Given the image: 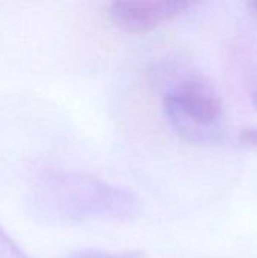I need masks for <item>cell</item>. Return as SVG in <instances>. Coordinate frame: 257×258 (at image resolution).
Wrapping results in <instances>:
<instances>
[{
    "instance_id": "cell-4",
    "label": "cell",
    "mask_w": 257,
    "mask_h": 258,
    "mask_svg": "<svg viewBox=\"0 0 257 258\" xmlns=\"http://www.w3.org/2000/svg\"><path fill=\"white\" fill-rule=\"evenodd\" d=\"M0 258H30L0 225Z\"/></svg>"
},
{
    "instance_id": "cell-8",
    "label": "cell",
    "mask_w": 257,
    "mask_h": 258,
    "mask_svg": "<svg viewBox=\"0 0 257 258\" xmlns=\"http://www.w3.org/2000/svg\"><path fill=\"white\" fill-rule=\"evenodd\" d=\"M248 3H250L251 11H253V12L257 15V0H248Z\"/></svg>"
},
{
    "instance_id": "cell-5",
    "label": "cell",
    "mask_w": 257,
    "mask_h": 258,
    "mask_svg": "<svg viewBox=\"0 0 257 258\" xmlns=\"http://www.w3.org/2000/svg\"><path fill=\"white\" fill-rule=\"evenodd\" d=\"M141 252H124V254H108L103 251H97V249H82L74 252L70 258H141Z\"/></svg>"
},
{
    "instance_id": "cell-6",
    "label": "cell",
    "mask_w": 257,
    "mask_h": 258,
    "mask_svg": "<svg viewBox=\"0 0 257 258\" xmlns=\"http://www.w3.org/2000/svg\"><path fill=\"white\" fill-rule=\"evenodd\" d=\"M239 142L250 150H257V128H244L239 133Z\"/></svg>"
},
{
    "instance_id": "cell-7",
    "label": "cell",
    "mask_w": 257,
    "mask_h": 258,
    "mask_svg": "<svg viewBox=\"0 0 257 258\" xmlns=\"http://www.w3.org/2000/svg\"><path fill=\"white\" fill-rule=\"evenodd\" d=\"M251 101H253V106L257 110V82L256 85L253 86V91H251Z\"/></svg>"
},
{
    "instance_id": "cell-2",
    "label": "cell",
    "mask_w": 257,
    "mask_h": 258,
    "mask_svg": "<svg viewBox=\"0 0 257 258\" xmlns=\"http://www.w3.org/2000/svg\"><path fill=\"white\" fill-rule=\"evenodd\" d=\"M164 109L173 130L183 141L192 145L223 141V103L206 79L188 76L174 82L165 92Z\"/></svg>"
},
{
    "instance_id": "cell-1",
    "label": "cell",
    "mask_w": 257,
    "mask_h": 258,
    "mask_svg": "<svg viewBox=\"0 0 257 258\" xmlns=\"http://www.w3.org/2000/svg\"><path fill=\"white\" fill-rule=\"evenodd\" d=\"M26 201L30 216L44 224L133 219L141 212L136 194L82 172H53L42 177Z\"/></svg>"
},
{
    "instance_id": "cell-3",
    "label": "cell",
    "mask_w": 257,
    "mask_h": 258,
    "mask_svg": "<svg viewBox=\"0 0 257 258\" xmlns=\"http://www.w3.org/2000/svg\"><path fill=\"white\" fill-rule=\"evenodd\" d=\"M197 0H112L109 15L127 33H147L188 11Z\"/></svg>"
}]
</instances>
